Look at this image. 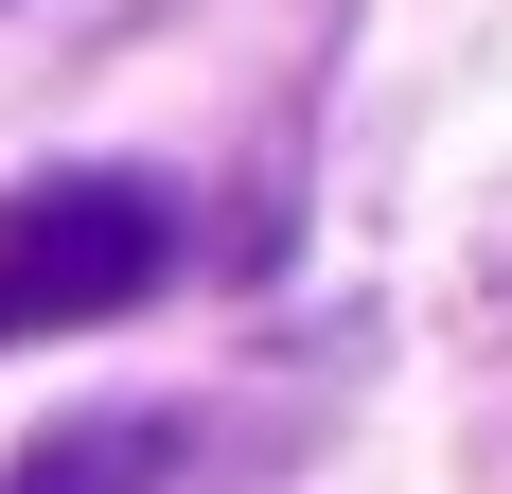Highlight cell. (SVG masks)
<instances>
[{"mask_svg":"<svg viewBox=\"0 0 512 494\" xmlns=\"http://www.w3.org/2000/svg\"><path fill=\"white\" fill-rule=\"evenodd\" d=\"M177 283V195L142 177H18L0 195V336H89Z\"/></svg>","mask_w":512,"mask_h":494,"instance_id":"cell-1","label":"cell"},{"mask_svg":"<svg viewBox=\"0 0 512 494\" xmlns=\"http://www.w3.org/2000/svg\"><path fill=\"white\" fill-rule=\"evenodd\" d=\"M159 477H177V424L159 406H89V424H53L0 494H159Z\"/></svg>","mask_w":512,"mask_h":494,"instance_id":"cell-2","label":"cell"}]
</instances>
